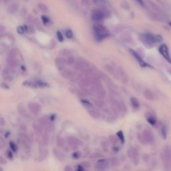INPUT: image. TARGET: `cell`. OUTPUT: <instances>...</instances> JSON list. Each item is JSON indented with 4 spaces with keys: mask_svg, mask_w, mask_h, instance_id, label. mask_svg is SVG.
Instances as JSON below:
<instances>
[{
    "mask_svg": "<svg viewBox=\"0 0 171 171\" xmlns=\"http://www.w3.org/2000/svg\"><path fill=\"white\" fill-rule=\"evenodd\" d=\"M146 120L149 122L150 124L153 125V126L156 124V122H157L156 117L153 116V114H146Z\"/></svg>",
    "mask_w": 171,
    "mask_h": 171,
    "instance_id": "23",
    "label": "cell"
},
{
    "mask_svg": "<svg viewBox=\"0 0 171 171\" xmlns=\"http://www.w3.org/2000/svg\"><path fill=\"white\" fill-rule=\"evenodd\" d=\"M158 51L162 56L166 59V60L167 62H169L170 63H171V58H170L169 48L168 47H167V46L163 43V44L159 46Z\"/></svg>",
    "mask_w": 171,
    "mask_h": 171,
    "instance_id": "9",
    "label": "cell"
},
{
    "mask_svg": "<svg viewBox=\"0 0 171 171\" xmlns=\"http://www.w3.org/2000/svg\"><path fill=\"white\" fill-rule=\"evenodd\" d=\"M88 112H89V114L91 116H92V118H100V114L98 113V112H97L96 110H88Z\"/></svg>",
    "mask_w": 171,
    "mask_h": 171,
    "instance_id": "26",
    "label": "cell"
},
{
    "mask_svg": "<svg viewBox=\"0 0 171 171\" xmlns=\"http://www.w3.org/2000/svg\"><path fill=\"white\" fill-rule=\"evenodd\" d=\"M108 162H109V165H110L112 166H116L119 165V161L117 158L114 157V158H110V160Z\"/></svg>",
    "mask_w": 171,
    "mask_h": 171,
    "instance_id": "28",
    "label": "cell"
},
{
    "mask_svg": "<svg viewBox=\"0 0 171 171\" xmlns=\"http://www.w3.org/2000/svg\"><path fill=\"white\" fill-rule=\"evenodd\" d=\"M91 66H92V65H90V63L88 62H87L82 58L78 59L74 63V68L75 70L82 71L83 72L88 70Z\"/></svg>",
    "mask_w": 171,
    "mask_h": 171,
    "instance_id": "6",
    "label": "cell"
},
{
    "mask_svg": "<svg viewBox=\"0 0 171 171\" xmlns=\"http://www.w3.org/2000/svg\"><path fill=\"white\" fill-rule=\"evenodd\" d=\"M119 71V76H120V79H121L122 82L126 83L128 81V77H127L126 74L124 72V71L121 68H118Z\"/></svg>",
    "mask_w": 171,
    "mask_h": 171,
    "instance_id": "22",
    "label": "cell"
},
{
    "mask_svg": "<svg viewBox=\"0 0 171 171\" xmlns=\"http://www.w3.org/2000/svg\"><path fill=\"white\" fill-rule=\"evenodd\" d=\"M66 142L72 150L78 149V147L82 145V142L80 140L74 136L67 137L66 139Z\"/></svg>",
    "mask_w": 171,
    "mask_h": 171,
    "instance_id": "7",
    "label": "cell"
},
{
    "mask_svg": "<svg viewBox=\"0 0 171 171\" xmlns=\"http://www.w3.org/2000/svg\"><path fill=\"white\" fill-rule=\"evenodd\" d=\"M61 75L63 78H64L66 79H70L74 76L73 71L68 70H65V69L61 70Z\"/></svg>",
    "mask_w": 171,
    "mask_h": 171,
    "instance_id": "21",
    "label": "cell"
},
{
    "mask_svg": "<svg viewBox=\"0 0 171 171\" xmlns=\"http://www.w3.org/2000/svg\"><path fill=\"white\" fill-rule=\"evenodd\" d=\"M35 83H36L37 87H41V88H44V87L48 86V85H47V83L43 82L42 81H40V80L37 81L36 82H35Z\"/></svg>",
    "mask_w": 171,
    "mask_h": 171,
    "instance_id": "34",
    "label": "cell"
},
{
    "mask_svg": "<svg viewBox=\"0 0 171 171\" xmlns=\"http://www.w3.org/2000/svg\"><path fill=\"white\" fill-rule=\"evenodd\" d=\"M143 95H144V96L147 99V100H151V101L155 100V96L154 93L152 92V91L149 89H146L144 91Z\"/></svg>",
    "mask_w": 171,
    "mask_h": 171,
    "instance_id": "20",
    "label": "cell"
},
{
    "mask_svg": "<svg viewBox=\"0 0 171 171\" xmlns=\"http://www.w3.org/2000/svg\"><path fill=\"white\" fill-rule=\"evenodd\" d=\"M65 170H66V171H67V170H71V168L70 166H66V168H65Z\"/></svg>",
    "mask_w": 171,
    "mask_h": 171,
    "instance_id": "53",
    "label": "cell"
},
{
    "mask_svg": "<svg viewBox=\"0 0 171 171\" xmlns=\"http://www.w3.org/2000/svg\"><path fill=\"white\" fill-rule=\"evenodd\" d=\"M33 126L35 132L36 133V134L41 135L43 134V130L44 129V127H43L41 123L39 122V120L37 122H35L34 123Z\"/></svg>",
    "mask_w": 171,
    "mask_h": 171,
    "instance_id": "17",
    "label": "cell"
},
{
    "mask_svg": "<svg viewBox=\"0 0 171 171\" xmlns=\"http://www.w3.org/2000/svg\"><path fill=\"white\" fill-rule=\"evenodd\" d=\"M141 40L143 43L150 48L153 47L156 43L162 42V38L159 35H153L152 34H145L142 35Z\"/></svg>",
    "mask_w": 171,
    "mask_h": 171,
    "instance_id": "1",
    "label": "cell"
},
{
    "mask_svg": "<svg viewBox=\"0 0 171 171\" xmlns=\"http://www.w3.org/2000/svg\"><path fill=\"white\" fill-rule=\"evenodd\" d=\"M19 141L22 143L23 148L26 150H29L31 148V140L30 137L24 133L19 134Z\"/></svg>",
    "mask_w": 171,
    "mask_h": 171,
    "instance_id": "8",
    "label": "cell"
},
{
    "mask_svg": "<svg viewBox=\"0 0 171 171\" xmlns=\"http://www.w3.org/2000/svg\"><path fill=\"white\" fill-rule=\"evenodd\" d=\"M117 136L119 138V140H120V142L122 143H124V134H123V132H122V131L120 130V131H118V132H117Z\"/></svg>",
    "mask_w": 171,
    "mask_h": 171,
    "instance_id": "32",
    "label": "cell"
},
{
    "mask_svg": "<svg viewBox=\"0 0 171 171\" xmlns=\"http://www.w3.org/2000/svg\"><path fill=\"white\" fill-rule=\"evenodd\" d=\"M136 1L138 3H140V4L141 5V6H144V3H143V1L142 0H136Z\"/></svg>",
    "mask_w": 171,
    "mask_h": 171,
    "instance_id": "52",
    "label": "cell"
},
{
    "mask_svg": "<svg viewBox=\"0 0 171 171\" xmlns=\"http://www.w3.org/2000/svg\"><path fill=\"white\" fill-rule=\"evenodd\" d=\"M109 165V162L107 161V160H100L98 161V164L95 166V169L97 170H104L107 169V166Z\"/></svg>",
    "mask_w": 171,
    "mask_h": 171,
    "instance_id": "15",
    "label": "cell"
},
{
    "mask_svg": "<svg viewBox=\"0 0 171 171\" xmlns=\"http://www.w3.org/2000/svg\"><path fill=\"white\" fill-rule=\"evenodd\" d=\"M127 154H128V156L133 161V162H134L135 163H136V164H137V162L138 161V151L135 149L132 148V149H130L128 150Z\"/></svg>",
    "mask_w": 171,
    "mask_h": 171,
    "instance_id": "13",
    "label": "cell"
},
{
    "mask_svg": "<svg viewBox=\"0 0 171 171\" xmlns=\"http://www.w3.org/2000/svg\"><path fill=\"white\" fill-rule=\"evenodd\" d=\"M95 104H96L97 106H98L99 108H103L104 106V103L103 101L102 100H95Z\"/></svg>",
    "mask_w": 171,
    "mask_h": 171,
    "instance_id": "36",
    "label": "cell"
},
{
    "mask_svg": "<svg viewBox=\"0 0 171 171\" xmlns=\"http://www.w3.org/2000/svg\"><path fill=\"white\" fill-rule=\"evenodd\" d=\"M81 102L82 103V104L84 105L85 106H92V104H91V103L89 102L88 100H81Z\"/></svg>",
    "mask_w": 171,
    "mask_h": 171,
    "instance_id": "41",
    "label": "cell"
},
{
    "mask_svg": "<svg viewBox=\"0 0 171 171\" xmlns=\"http://www.w3.org/2000/svg\"><path fill=\"white\" fill-rule=\"evenodd\" d=\"M10 146L11 148V150L14 151V152H16V151L18 150V147H17L16 145H15L14 142H10Z\"/></svg>",
    "mask_w": 171,
    "mask_h": 171,
    "instance_id": "35",
    "label": "cell"
},
{
    "mask_svg": "<svg viewBox=\"0 0 171 171\" xmlns=\"http://www.w3.org/2000/svg\"><path fill=\"white\" fill-rule=\"evenodd\" d=\"M25 30H26L25 27H23V26H18V28H17V31L20 34H22L24 33Z\"/></svg>",
    "mask_w": 171,
    "mask_h": 171,
    "instance_id": "38",
    "label": "cell"
},
{
    "mask_svg": "<svg viewBox=\"0 0 171 171\" xmlns=\"http://www.w3.org/2000/svg\"><path fill=\"white\" fill-rule=\"evenodd\" d=\"M57 37H58V40L59 42H62L63 41V35H62V34L60 31H58L57 32Z\"/></svg>",
    "mask_w": 171,
    "mask_h": 171,
    "instance_id": "40",
    "label": "cell"
},
{
    "mask_svg": "<svg viewBox=\"0 0 171 171\" xmlns=\"http://www.w3.org/2000/svg\"><path fill=\"white\" fill-rule=\"evenodd\" d=\"M0 123H1V126H3V124H4V123H5V121H4V120H3V118L2 117L1 118H0Z\"/></svg>",
    "mask_w": 171,
    "mask_h": 171,
    "instance_id": "51",
    "label": "cell"
},
{
    "mask_svg": "<svg viewBox=\"0 0 171 171\" xmlns=\"http://www.w3.org/2000/svg\"><path fill=\"white\" fill-rule=\"evenodd\" d=\"M53 153L55 155V157L60 161H63L66 159L65 154H63L62 151H60L57 149H54L53 150Z\"/></svg>",
    "mask_w": 171,
    "mask_h": 171,
    "instance_id": "18",
    "label": "cell"
},
{
    "mask_svg": "<svg viewBox=\"0 0 171 171\" xmlns=\"http://www.w3.org/2000/svg\"><path fill=\"white\" fill-rule=\"evenodd\" d=\"M130 54H132L133 56L136 58V60L139 62V64H140V66L142 67H151L149 64H148V63H146L145 61H143V59H142V58L139 55V54L138 53H136V51H134L133 50H130Z\"/></svg>",
    "mask_w": 171,
    "mask_h": 171,
    "instance_id": "11",
    "label": "cell"
},
{
    "mask_svg": "<svg viewBox=\"0 0 171 171\" xmlns=\"http://www.w3.org/2000/svg\"><path fill=\"white\" fill-rule=\"evenodd\" d=\"M60 54L63 56H70L71 54V51L67 49H63L60 51Z\"/></svg>",
    "mask_w": 171,
    "mask_h": 171,
    "instance_id": "33",
    "label": "cell"
},
{
    "mask_svg": "<svg viewBox=\"0 0 171 171\" xmlns=\"http://www.w3.org/2000/svg\"><path fill=\"white\" fill-rule=\"evenodd\" d=\"M169 25H170V26H171V22H169Z\"/></svg>",
    "mask_w": 171,
    "mask_h": 171,
    "instance_id": "54",
    "label": "cell"
},
{
    "mask_svg": "<svg viewBox=\"0 0 171 171\" xmlns=\"http://www.w3.org/2000/svg\"><path fill=\"white\" fill-rule=\"evenodd\" d=\"M2 88L8 89V88H9V86H8V85L6 84V83H2Z\"/></svg>",
    "mask_w": 171,
    "mask_h": 171,
    "instance_id": "48",
    "label": "cell"
},
{
    "mask_svg": "<svg viewBox=\"0 0 171 171\" xmlns=\"http://www.w3.org/2000/svg\"><path fill=\"white\" fill-rule=\"evenodd\" d=\"M0 145H1V149H3L4 147V142H3V139H0Z\"/></svg>",
    "mask_w": 171,
    "mask_h": 171,
    "instance_id": "49",
    "label": "cell"
},
{
    "mask_svg": "<svg viewBox=\"0 0 171 171\" xmlns=\"http://www.w3.org/2000/svg\"><path fill=\"white\" fill-rule=\"evenodd\" d=\"M105 69L108 71V72L112 74L114 78L117 79H120V76H119V71L118 69L114 68V67L110 65H106L105 66Z\"/></svg>",
    "mask_w": 171,
    "mask_h": 171,
    "instance_id": "16",
    "label": "cell"
},
{
    "mask_svg": "<svg viewBox=\"0 0 171 171\" xmlns=\"http://www.w3.org/2000/svg\"><path fill=\"white\" fill-rule=\"evenodd\" d=\"M85 170V169H84V167L83 166H82L81 165H78V168H77V170H82V171H83V170Z\"/></svg>",
    "mask_w": 171,
    "mask_h": 171,
    "instance_id": "47",
    "label": "cell"
},
{
    "mask_svg": "<svg viewBox=\"0 0 171 171\" xmlns=\"http://www.w3.org/2000/svg\"><path fill=\"white\" fill-rule=\"evenodd\" d=\"M72 157L75 158H79V157H80V153H79V152H75L73 155H72Z\"/></svg>",
    "mask_w": 171,
    "mask_h": 171,
    "instance_id": "44",
    "label": "cell"
},
{
    "mask_svg": "<svg viewBox=\"0 0 171 171\" xmlns=\"http://www.w3.org/2000/svg\"><path fill=\"white\" fill-rule=\"evenodd\" d=\"M6 157L8 158H10V159H12L13 158V154H12V152H11V150H7L6 151Z\"/></svg>",
    "mask_w": 171,
    "mask_h": 171,
    "instance_id": "39",
    "label": "cell"
},
{
    "mask_svg": "<svg viewBox=\"0 0 171 171\" xmlns=\"http://www.w3.org/2000/svg\"><path fill=\"white\" fill-rule=\"evenodd\" d=\"M138 140L143 145L153 144L154 141L153 134L152 133L151 131L147 129L143 130V132L142 133H138Z\"/></svg>",
    "mask_w": 171,
    "mask_h": 171,
    "instance_id": "5",
    "label": "cell"
},
{
    "mask_svg": "<svg viewBox=\"0 0 171 171\" xmlns=\"http://www.w3.org/2000/svg\"><path fill=\"white\" fill-rule=\"evenodd\" d=\"M162 161L165 169L171 170V146H166L162 149L161 154Z\"/></svg>",
    "mask_w": 171,
    "mask_h": 171,
    "instance_id": "2",
    "label": "cell"
},
{
    "mask_svg": "<svg viewBox=\"0 0 171 171\" xmlns=\"http://www.w3.org/2000/svg\"><path fill=\"white\" fill-rule=\"evenodd\" d=\"M29 110L34 114H38L41 112L42 107L38 103H31L29 105Z\"/></svg>",
    "mask_w": 171,
    "mask_h": 171,
    "instance_id": "14",
    "label": "cell"
},
{
    "mask_svg": "<svg viewBox=\"0 0 171 171\" xmlns=\"http://www.w3.org/2000/svg\"><path fill=\"white\" fill-rule=\"evenodd\" d=\"M49 142H50V137L48 136V134L47 133H45L42 136V143L43 144V145L46 146L49 144Z\"/></svg>",
    "mask_w": 171,
    "mask_h": 171,
    "instance_id": "27",
    "label": "cell"
},
{
    "mask_svg": "<svg viewBox=\"0 0 171 171\" xmlns=\"http://www.w3.org/2000/svg\"><path fill=\"white\" fill-rule=\"evenodd\" d=\"M81 165L84 167V168H88V167H90V163L87 162H83L81 163Z\"/></svg>",
    "mask_w": 171,
    "mask_h": 171,
    "instance_id": "43",
    "label": "cell"
},
{
    "mask_svg": "<svg viewBox=\"0 0 171 171\" xmlns=\"http://www.w3.org/2000/svg\"><path fill=\"white\" fill-rule=\"evenodd\" d=\"M93 28L95 36H96V39L97 40H102V39L108 36V31L105 26L99 24V23H96V24L94 25Z\"/></svg>",
    "mask_w": 171,
    "mask_h": 171,
    "instance_id": "4",
    "label": "cell"
},
{
    "mask_svg": "<svg viewBox=\"0 0 171 171\" xmlns=\"http://www.w3.org/2000/svg\"><path fill=\"white\" fill-rule=\"evenodd\" d=\"M101 154L99 153H94L93 154L91 155V158H98V157H100Z\"/></svg>",
    "mask_w": 171,
    "mask_h": 171,
    "instance_id": "45",
    "label": "cell"
},
{
    "mask_svg": "<svg viewBox=\"0 0 171 171\" xmlns=\"http://www.w3.org/2000/svg\"><path fill=\"white\" fill-rule=\"evenodd\" d=\"M109 139L113 145H118V144L119 138L116 136H114V135H110V136H109Z\"/></svg>",
    "mask_w": 171,
    "mask_h": 171,
    "instance_id": "29",
    "label": "cell"
},
{
    "mask_svg": "<svg viewBox=\"0 0 171 171\" xmlns=\"http://www.w3.org/2000/svg\"><path fill=\"white\" fill-rule=\"evenodd\" d=\"M0 163H1V164H5V163H6V161H5V160L2 157H0Z\"/></svg>",
    "mask_w": 171,
    "mask_h": 171,
    "instance_id": "50",
    "label": "cell"
},
{
    "mask_svg": "<svg viewBox=\"0 0 171 171\" xmlns=\"http://www.w3.org/2000/svg\"><path fill=\"white\" fill-rule=\"evenodd\" d=\"M56 143L58 146L59 147H63L65 146V140L62 136H58L57 139H56Z\"/></svg>",
    "mask_w": 171,
    "mask_h": 171,
    "instance_id": "25",
    "label": "cell"
},
{
    "mask_svg": "<svg viewBox=\"0 0 171 171\" xmlns=\"http://www.w3.org/2000/svg\"><path fill=\"white\" fill-rule=\"evenodd\" d=\"M102 146H103V148L106 149H108V142H107L106 141H105L104 142H103L102 143Z\"/></svg>",
    "mask_w": 171,
    "mask_h": 171,
    "instance_id": "46",
    "label": "cell"
},
{
    "mask_svg": "<svg viewBox=\"0 0 171 171\" xmlns=\"http://www.w3.org/2000/svg\"><path fill=\"white\" fill-rule=\"evenodd\" d=\"M161 134H162V137L163 139H166L167 137V128L166 126L164 125L162 126V130H161Z\"/></svg>",
    "mask_w": 171,
    "mask_h": 171,
    "instance_id": "31",
    "label": "cell"
},
{
    "mask_svg": "<svg viewBox=\"0 0 171 171\" xmlns=\"http://www.w3.org/2000/svg\"><path fill=\"white\" fill-rule=\"evenodd\" d=\"M66 36L67 38H72L73 37V32L71 30H67L66 31Z\"/></svg>",
    "mask_w": 171,
    "mask_h": 171,
    "instance_id": "37",
    "label": "cell"
},
{
    "mask_svg": "<svg viewBox=\"0 0 171 171\" xmlns=\"http://www.w3.org/2000/svg\"><path fill=\"white\" fill-rule=\"evenodd\" d=\"M55 66L57 67V68L59 70L61 71L65 68V66L67 63V61L64 58L58 57L55 59Z\"/></svg>",
    "mask_w": 171,
    "mask_h": 171,
    "instance_id": "12",
    "label": "cell"
},
{
    "mask_svg": "<svg viewBox=\"0 0 171 171\" xmlns=\"http://www.w3.org/2000/svg\"><path fill=\"white\" fill-rule=\"evenodd\" d=\"M2 78L7 81H11L13 79V76L9 69H5L2 71Z\"/></svg>",
    "mask_w": 171,
    "mask_h": 171,
    "instance_id": "19",
    "label": "cell"
},
{
    "mask_svg": "<svg viewBox=\"0 0 171 171\" xmlns=\"http://www.w3.org/2000/svg\"><path fill=\"white\" fill-rule=\"evenodd\" d=\"M130 102L131 104H132V106L134 108H138L140 107V103L138 100V99L136 98H130Z\"/></svg>",
    "mask_w": 171,
    "mask_h": 171,
    "instance_id": "24",
    "label": "cell"
},
{
    "mask_svg": "<svg viewBox=\"0 0 171 171\" xmlns=\"http://www.w3.org/2000/svg\"><path fill=\"white\" fill-rule=\"evenodd\" d=\"M17 55L18 50L16 49L11 50L8 52L6 61L9 70H12L19 64V60L17 58Z\"/></svg>",
    "mask_w": 171,
    "mask_h": 171,
    "instance_id": "3",
    "label": "cell"
},
{
    "mask_svg": "<svg viewBox=\"0 0 171 171\" xmlns=\"http://www.w3.org/2000/svg\"><path fill=\"white\" fill-rule=\"evenodd\" d=\"M66 61H67V64H68V65H74V63L75 62L74 57L71 55H70V56L67 57V59Z\"/></svg>",
    "mask_w": 171,
    "mask_h": 171,
    "instance_id": "30",
    "label": "cell"
},
{
    "mask_svg": "<svg viewBox=\"0 0 171 171\" xmlns=\"http://www.w3.org/2000/svg\"><path fill=\"white\" fill-rule=\"evenodd\" d=\"M42 20H43V23H44L45 24H46V23H49L50 19L48 18H47L46 16H45V15H43V16H42Z\"/></svg>",
    "mask_w": 171,
    "mask_h": 171,
    "instance_id": "42",
    "label": "cell"
},
{
    "mask_svg": "<svg viewBox=\"0 0 171 171\" xmlns=\"http://www.w3.org/2000/svg\"><path fill=\"white\" fill-rule=\"evenodd\" d=\"M104 18V14L102 11L96 10H94L92 13V20L96 22L102 21Z\"/></svg>",
    "mask_w": 171,
    "mask_h": 171,
    "instance_id": "10",
    "label": "cell"
}]
</instances>
